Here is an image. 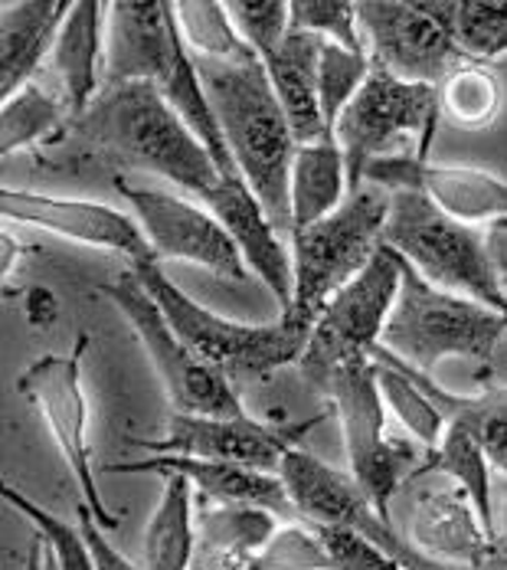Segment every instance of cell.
Returning a JSON list of instances; mask_svg holds the SVG:
<instances>
[{
    "mask_svg": "<svg viewBox=\"0 0 507 570\" xmlns=\"http://www.w3.org/2000/svg\"><path fill=\"white\" fill-rule=\"evenodd\" d=\"M501 79L485 62H465L443 86H436L439 118L461 131H485L501 112Z\"/></svg>",
    "mask_w": 507,
    "mask_h": 570,
    "instance_id": "cell-30",
    "label": "cell"
},
{
    "mask_svg": "<svg viewBox=\"0 0 507 570\" xmlns=\"http://www.w3.org/2000/svg\"><path fill=\"white\" fill-rule=\"evenodd\" d=\"M109 3L99 0H72V10L59 30L57 47L50 53V72L59 82V102L66 109L69 125H76L92 109L102 92L106 72V20Z\"/></svg>",
    "mask_w": 507,
    "mask_h": 570,
    "instance_id": "cell-22",
    "label": "cell"
},
{
    "mask_svg": "<svg viewBox=\"0 0 507 570\" xmlns=\"http://www.w3.org/2000/svg\"><path fill=\"white\" fill-rule=\"evenodd\" d=\"M276 514L249 505H213L197 518V551L203 568L252 570L276 538Z\"/></svg>",
    "mask_w": 507,
    "mask_h": 570,
    "instance_id": "cell-25",
    "label": "cell"
},
{
    "mask_svg": "<svg viewBox=\"0 0 507 570\" xmlns=\"http://www.w3.org/2000/svg\"><path fill=\"white\" fill-rule=\"evenodd\" d=\"M422 472H443L455 479L468 499L475 502V512L481 518L488 538L495 541V514H491V489H495V475H491V462L481 453V446L475 443V436L461 426V423H449L443 443L426 453V462L419 465ZM498 544V541H495ZM501 548V544H498Z\"/></svg>",
    "mask_w": 507,
    "mask_h": 570,
    "instance_id": "cell-29",
    "label": "cell"
},
{
    "mask_svg": "<svg viewBox=\"0 0 507 570\" xmlns=\"http://www.w3.org/2000/svg\"><path fill=\"white\" fill-rule=\"evenodd\" d=\"M491 514H495V541L507 544V475L495 479V489H491Z\"/></svg>",
    "mask_w": 507,
    "mask_h": 570,
    "instance_id": "cell-44",
    "label": "cell"
},
{
    "mask_svg": "<svg viewBox=\"0 0 507 570\" xmlns=\"http://www.w3.org/2000/svg\"><path fill=\"white\" fill-rule=\"evenodd\" d=\"M370 69H374L370 53H350V50H344L338 43L325 40L321 66H318V102H321L325 128H328L331 138H335V125H338L340 112L360 92V86L367 82Z\"/></svg>",
    "mask_w": 507,
    "mask_h": 570,
    "instance_id": "cell-36",
    "label": "cell"
},
{
    "mask_svg": "<svg viewBox=\"0 0 507 570\" xmlns=\"http://www.w3.org/2000/svg\"><path fill=\"white\" fill-rule=\"evenodd\" d=\"M89 347V335L79 332V338L72 344L69 354H43L40 361H33L20 377H17V394L30 400L50 436L57 440L59 453L66 456L76 485H79V502L96 514V521L115 531L121 521L112 509L106 505L99 485H96V472H92V453H89V403L82 391V357Z\"/></svg>",
    "mask_w": 507,
    "mask_h": 570,
    "instance_id": "cell-11",
    "label": "cell"
},
{
    "mask_svg": "<svg viewBox=\"0 0 507 570\" xmlns=\"http://www.w3.org/2000/svg\"><path fill=\"white\" fill-rule=\"evenodd\" d=\"M402 285V256L394 246H380L370 266L340 288L315 318L308 347L298 361L301 377L318 387L328 374L347 364L370 361L374 347L384 342L390 312Z\"/></svg>",
    "mask_w": 507,
    "mask_h": 570,
    "instance_id": "cell-9",
    "label": "cell"
},
{
    "mask_svg": "<svg viewBox=\"0 0 507 570\" xmlns=\"http://www.w3.org/2000/svg\"><path fill=\"white\" fill-rule=\"evenodd\" d=\"M394 194L377 184H360L344 197L338 210L315 227L291 236L295 298L282 315L311 322L350 279H357L374 253L384 246V227Z\"/></svg>",
    "mask_w": 507,
    "mask_h": 570,
    "instance_id": "cell-5",
    "label": "cell"
},
{
    "mask_svg": "<svg viewBox=\"0 0 507 570\" xmlns=\"http://www.w3.org/2000/svg\"><path fill=\"white\" fill-rule=\"evenodd\" d=\"M321 50H325V37L291 27L282 47L272 57L262 59L298 145H315L321 138H331L325 128L321 102H318Z\"/></svg>",
    "mask_w": 507,
    "mask_h": 570,
    "instance_id": "cell-24",
    "label": "cell"
},
{
    "mask_svg": "<svg viewBox=\"0 0 507 570\" xmlns=\"http://www.w3.org/2000/svg\"><path fill=\"white\" fill-rule=\"evenodd\" d=\"M399 492L409 495V544L426 561L478 570L498 558L501 548L488 538L475 502L455 479L416 469Z\"/></svg>",
    "mask_w": 507,
    "mask_h": 570,
    "instance_id": "cell-16",
    "label": "cell"
},
{
    "mask_svg": "<svg viewBox=\"0 0 507 570\" xmlns=\"http://www.w3.org/2000/svg\"><path fill=\"white\" fill-rule=\"evenodd\" d=\"M106 472H112V475L141 472V475H165V479L183 475L203 499H210L217 505H249V509H266L276 518H298L282 475L249 469V465H236V462L158 453V456L138 459V462L106 465Z\"/></svg>",
    "mask_w": 507,
    "mask_h": 570,
    "instance_id": "cell-20",
    "label": "cell"
},
{
    "mask_svg": "<svg viewBox=\"0 0 507 570\" xmlns=\"http://www.w3.org/2000/svg\"><path fill=\"white\" fill-rule=\"evenodd\" d=\"M364 184L384 190H419L461 224H495L507 217V180L481 168L433 165L419 151H396L364 168Z\"/></svg>",
    "mask_w": 507,
    "mask_h": 570,
    "instance_id": "cell-17",
    "label": "cell"
},
{
    "mask_svg": "<svg viewBox=\"0 0 507 570\" xmlns=\"http://www.w3.org/2000/svg\"><path fill=\"white\" fill-rule=\"evenodd\" d=\"M217 109L229 155L279 233L291 236V165L298 141L256 50L236 59L193 57Z\"/></svg>",
    "mask_w": 507,
    "mask_h": 570,
    "instance_id": "cell-1",
    "label": "cell"
},
{
    "mask_svg": "<svg viewBox=\"0 0 507 570\" xmlns=\"http://www.w3.org/2000/svg\"><path fill=\"white\" fill-rule=\"evenodd\" d=\"M252 570H328V554L311 524H288L276 531Z\"/></svg>",
    "mask_w": 507,
    "mask_h": 570,
    "instance_id": "cell-40",
    "label": "cell"
},
{
    "mask_svg": "<svg viewBox=\"0 0 507 570\" xmlns=\"http://www.w3.org/2000/svg\"><path fill=\"white\" fill-rule=\"evenodd\" d=\"M72 0H7L0 7V96L3 102L33 82L57 47Z\"/></svg>",
    "mask_w": 507,
    "mask_h": 570,
    "instance_id": "cell-23",
    "label": "cell"
},
{
    "mask_svg": "<svg viewBox=\"0 0 507 570\" xmlns=\"http://www.w3.org/2000/svg\"><path fill=\"white\" fill-rule=\"evenodd\" d=\"M308 524V521H305ZM315 534L325 544L328 570H406L396 558H390L384 548L367 541L357 531L347 528H328V524H311Z\"/></svg>",
    "mask_w": 507,
    "mask_h": 570,
    "instance_id": "cell-41",
    "label": "cell"
},
{
    "mask_svg": "<svg viewBox=\"0 0 507 570\" xmlns=\"http://www.w3.org/2000/svg\"><path fill=\"white\" fill-rule=\"evenodd\" d=\"M96 292L109 298L121 318L131 325L138 342L145 344L158 381L177 413L190 416H246L239 394L229 387L217 367H210L190 344L183 342L151 292L135 279V273H121L109 283H96Z\"/></svg>",
    "mask_w": 507,
    "mask_h": 570,
    "instance_id": "cell-8",
    "label": "cell"
},
{
    "mask_svg": "<svg viewBox=\"0 0 507 570\" xmlns=\"http://www.w3.org/2000/svg\"><path fill=\"white\" fill-rule=\"evenodd\" d=\"M279 475L291 495L298 521L357 531L377 548H384L406 570L433 568V561H426L412 544L402 541V534L390 524V518L380 514V509L370 502V495L350 472H338L298 446L285 456Z\"/></svg>",
    "mask_w": 507,
    "mask_h": 570,
    "instance_id": "cell-13",
    "label": "cell"
},
{
    "mask_svg": "<svg viewBox=\"0 0 507 570\" xmlns=\"http://www.w3.org/2000/svg\"><path fill=\"white\" fill-rule=\"evenodd\" d=\"M384 243L394 246L422 279L507 315V295L495 276L485 229L449 217L426 194L396 190Z\"/></svg>",
    "mask_w": 507,
    "mask_h": 570,
    "instance_id": "cell-6",
    "label": "cell"
},
{
    "mask_svg": "<svg viewBox=\"0 0 507 570\" xmlns=\"http://www.w3.org/2000/svg\"><path fill=\"white\" fill-rule=\"evenodd\" d=\"M0 499H3L10 509H17V512L23 514V518L37 528V534L47 541V551H50L53 561H57V570H99L96 568V558H92V548H89V541L82 538V531L69 528L66 521H59L57 514L40 509L37 502H30L27 495H20V492L10 489V485H3Z\"/></svg>",
    "mask_w": 507,
    "mask_h": 570,
    "instance_id": "cell-37",
    "label": "cell"
},
{
    "mask_svg": "<svg viewBox=\"0 0 507 570\" xmlns=\"http://www.w3.org/2000/svg\"><path fill=\"white\" fill-rule=\"evenodd\" d=\"M315 391L331 400L338 413L350 475L364 485L380 514L390 518V502L399 495L406 479L426 462V450L387 433V403L380 394L377 364L360 361L338 367Z\"/></svg>",
    "mask_w": 507,
    "mask_h": 570,
    "instance_id": "cell-7",
    "label": "cell"
},
{
    "mask_svg": "<svg viewBox=\"0 0 507 570\" xmlns=\"http://www.w3.org/2000/svg\"><path fill=\"white\" fill-rule=\"evenodd\" d=\"M72 128L125 168L168 177L200 204L223 180L207 148L170 109L158 82L106 86Z\"/></svg>",
    "mask_w": 507,
    "mask_h": 570,
    "instance_id": "cell-2",
    "label": "cell"
},
{
    "mask_svg": "<svg viewBox=\"0 0 507 570\" xmlns=\"http://www.w3.org/2000/svg\"><path fill=\"white\" fill-rule=\"evenodd\" d=\"M374 62V59H370ZM439 125L436 86H416L390 76L374 66L360 92L340 112L335 125V141L347 168V194L364 184V168L384 155H396V148L409 135H422L433 141Z\"/></svg>",
    "mask_w": 507,
    "mask_h": 570,
    "instance_id": "cell-10",
    "label": "cell"
},
{
    "mask_svg": "<svg viewBox=\"0 0 507 570\" xmlns=\"http://www.w3.org/2000/svg\"><path fill=\"white\" fill-rule=\"evenodd\" d=\"M131 273L161 305L173 332L229 381L272 377L288 364H298L308 347L315 328L311 322L279 315L269 325H239L193 302L183 288H177L161 273V263H138L131 266Z\"/></svg>",
    "mask_w": 507,
    "mask_h": 570,
    "instance_id": "cell-3",
    "label": "cell"
},
{
    "mask_svg": "<svg viewBox=\"0 0 507 570\" xmlns=\"http://www.w3.org/2000/svg\"><path fill=\"white\" fill-rule=\"evenodd\" d=\"M47 570H57V561H53V554L47 551Z\"/></svg>",
    "mask_w": 507,
    "mask_h": 570,
    "instance_id": "cell-47",
    "label": "cell"
},
{
    "mask_svg": "<svg viewBox=\"0 0 507 570\" xmlns=\"http://www.w3.org/2000/svg\"><path fill=\"white\" fill-rule=\"evenodd\" d=\"M446 420L461 423L498 475H507V384H491L475 397H455L446 406Z\"/></svg>",
    "mask_w": 507,
    "mask_h": 570,
    "instance_id": "cell-34",
    "label": "cell"
},
{
    "mask_svg": "<svg viewBox=\"0 0 507 570\" xmlns=\"http://www.w3.org/2000/svg\"><path fill=\"white\" fill-rule=\"evenodd\" d=\"M357 23L374 66L416 86H443L471 59L458 50L449 27L433 3L412 0H360Z\"/></svg>",
    "mask_w": 507,
    "mask_h": 570,
    "instance_id": "cell-12",
    "label": "cell"
},
{
    "mask_svg": "<svg viewBox=\"0 0 507 570\" xmlns=\"http://www.w3.org/2000/svg\"><path fill=\"white\" fill-rule=\"evenodd\" d=\"M374 364H377V381H380V394H384L387 410L402 423V430L412 436V443H419L426 453H433L449 430L443 406L399 367L380 364V361H374Z\"/></svg>",
    "mask_w": 507,
    "mask_h": 570,
    "instance_id": "cell-32",
    "label": "cell"
},
{
    "mask_svg": "<svg viewBox=\"0 0 507 570\" xmlns=\"http://www.w3.org/2000/svg\"><path fill=\"white\" fill-rule=\"evenodd\" d=\"M328 420V413H318L301 423H262L246 416H190V413H173L168 423L165 440H135L138 446L170 456H197L236 462L262 472H282L285 456L298 450V443Z\"/></svg>",
    "mask_w": 507,
    "mask_h": 570,
    "instance_id": "cell-15",
    "label": "cell"
},
{
    "mask_svg": "<svg viewBox=\"0 0 507 570\" xmlns=\"http://www.w3.org/2000/svg\"><path fill=\"white\" fill-rule=\"evenodd\" d=\"M203 204L213 210V217L232 236V243L239 246L246 266L276 295L279 308L288 312L291 298H295V266H291V256H288V249L279 239V229L269 220L259 197L242 180V174L223 177L207 194Z\"/></svg>",
    "mask_w": 507,
    "mask_h": 570,
    "instance_id": "cell-21",
    "label": "cell"
},
{
    "mask_svg": "<svg viewBox=\"0 0 507 570\" xmlns=\"http://www.w3.org/2000/svg\"><path fill=\"white\" fill-rule=\"evenodd\" d=\"M59 125H69L62 102L43 92L37 82L20 89L3 102L0 112V151L3 158L17 155L27 145H37L43 138H53Z\"/></svg>",
    "mask_w": 507,
    "mask_h": 570,
    "instance_id": "cell-33",
    "label": "cell"
},
{
    "mask_svg": "<svg viewBox=\"0 0 507 570\" xmlns=\"http://www.w3.org/2000/svg\"><path fill=\"white\" fill-rule=\"evenodd\" d=\"M102 89L121 82H165L183 53L173 3L118 0L109 3Z\"/></svg>",
    "mask_w": 507,
    "mask_h": 570,
    "instance_id": "cell-19",
    "label": "cell"
},
{
    "mask_svg": "<svg viewBox=\"0 0 507 570\" xmlns=\"http://www.w3.org/2000/svg\"><path fill=\"white\" fill-rule=\"evenodd\" d=\"M226 13L259 59L272 57L291 30V3L282 0H229Z\"/></svg>",
    "mask_w": 507,
    "mask_h": 570,
    "instance_id": "cell-38",
    "label": "cell"
},
{
    "mask_svg": "<svg viewBox=\"0 0 507 570\" xmlns=\"http://www.w3.org/2000/svg\"><path fill=\"white\" fill-rule=\"evenodd\" d=\"M433 10L471 62L507 53V0H449L433 3Z\"/></svg>",
    "mask_w": 507,
    "mask_h": 570,
    "instance_id": "cell-31",
    "label": "cell"
},
{
    "mask_svg": "<svg viewBox=\"0 0 507 570\" xmlns=\"http://www.w3.org/2000/svg\"><path fill=\"white\" fill-rule=\"evenodd\" d=\"M23 570H47V541L40 534H37V541H33V548L27 554V568Z\"/></svg>",
    "mask_w": 507,
    "mask_h": 570,
    "instance_id": "cell-46",
    "label": "cell"
},
{
    "mask_svg": "<svg viewBox=\"0 0 507 570\" xmlns=\"http://www.w3.org/2000/svg\"><path fill=\"white\" fill-rule=\"evenodd\" d=\"M485 246H488L495 276H498V283H501V288H505L507 295V217L485 227Z\"/></svg>",
    "mask_w": 507,
    "mask_h": 570,
    "instance_id": "cell-43",
    "label": "cell"
},
{
    "mask_svg": "<svg viewBox=\"0 0 507 570\" xmlns=\"http://www.w3.org/2000/svg\"><path fill=\"white\" fill-rule=\"evenodd\" d=\"M183 475L165 479V495L145 531V570H190L197 558L193 495Z\"/></svg>",
    "mask_w": 507,
    "mask_h": 570,
    "instance_id": "cell-27",
    "label": "cell"
},
{
    "mask_svg": "<svg viewBox=\"0 0 507 570\" xmlns=\"http://www.w3.org/2000/svg\"><path fill=\"white\" fill-rule=\"evenodd\" d=\"M0 214H3L7 224L40 227L47 233L66 236V239L96 246V249L121 253V256L131 259V266L161 263L141 224L135 217L109 207V204L69 200V197H50V194H37V190L3 187Z\"/></svg>",
    "mask_w": 507,
    "mask_h": 570,
    "instance_id": "cell-18",
    "label": "cell"
},
{
    "mask_svg": "<svg viewBox=\"0 0 507 570\" xmlns=\"http://www.w3.org/2000/svg\"><path fill=\"white\" fill-rule=\"evenodd\" d=\"M173 17L180 27V37L190 50V57L200 59H236L252 50L232 27L226 3H173Z\"/></svg>",
    "mask_w": 507,
    "mask_h": 570,
    "instance_id": "cell-35",
    "label": "cell"
},
{
    "mask_svg": "<svg viewBox=\"0 0 507 570\" xmlns=\"http://www.w3.org/2000/svg\"><path fill=\"white\" fill-rule=\"evenodd\" d=\"M158 89L165 92V99H168L170 109L177 112V118L190 128V135L207 148V155L213 158L217 171L223 174V177L239 174L232 155H229V145H226L217 109H213V102H210L203 82H200V72H197V66H193V57H190L187 43H183V53L177 59L173 72H170Z\"/></svg>",
    "mask_w": 507,
    "mask_h": 570,
    "instance_id": "cell-28",
    "label": "cell"
},
{
    "mask_svg": "<svg viewBox=\"0 0 507 570\" xmlns=\"http://www.w3.org/2000/svg\"><path fill=\"white\" fill-rule=\"evenodd\" d=\"M115 187L135 207L138 224L151 239L158 259L193 263L226 283H246V259L213 210H203L200 204L158 187L128 184L125 177H115Z\"/></svg>",
    "mask_w": 507,
    "mask_h": 570,
    "instance_id": "cell-14",
    "label": "cell"
},
{
    "mask_svg": "<svg viewBox=\"0 0 507 570\" xmlns=\"http://www.w3.org/2000/svg\"><path fill=\"white\" fill-rule=\"evenodd\" d=\"M0 253H3V259H0V276H3V283L13 276V269H17V263L27 256V246L13 236V229H3V239H0Z\"/></svg>",
    "mask_w": 507,
    "mask_h": 570,
    "instance_id": "cell-45",
    "label": "cell"
},
{
    "mask_svg": "<svg viewBox=\"0 0 507 570\" xmlns=\"http://www.w3.org/2000/svg\"><path fill=\"white\" fill-rule=\"evenodd\" d=\"M291 27L318 33L350 53H367L357 23V7L347 0H298L291 3Z\"/></svg>",
    "mask_w": 507,
    "mask_h": 570,
    "instance_id": "cell-39",
    "label": "cell"
},
{
    "mask_svg": "<svg viewBox=\"0 0 507 570\" xmlns=\"http://www.w3.org/2000/svg\"><path fill=\"white\" fill-rule=\"evenodd\" d=\"M507 338V315L481 302L451 295L422 279L402 259V285L396 298L384 347L409 367L433 374L446 357H471L488 364Z\"/></svg>",
    "mask_w": 507,
    "mask_h": 570,
    "instance_id": "cell-4",
    "label": "cell"
},
{
    "mask_svg": "<svg viewBox=\"0 0 507 570\" xmlns=\"http://www.w3.org/2000/svg\"><path fill=\"white\" fill-rule=\"evenodd\" d=\"M190 570H217V568H203V564H200V568H190Z\"/></svg>",
    "mask_w": 507,
    "mask_h": 570,
    "instance_id": "cell-48",
    "label": "cell"
},
{
    "mask_svg": "<svg viewBox=\"0 0 507 570\" xmlns=\"http://www.w3.org/2000/svg\"><path fill=\"white\" fill-rule=\"evenodd\" d=\"M76 514H79V531H82V538L89 541V548H92V558H96V568L99 570H138L121 551H115L112 544H109V538H106V528L96 521V514L89 512L82 502L76 505Z\"/></svg>",
    "mask_w": 507,
    "mask_h": 570,
    "instance_id": "cell-42",
    "label": "cell"
},
{
    "mask_svg": "<svg viewBox=\"0 0 507 570\" xmlns=\"http://www.w3.org/2000/svg\"><path fill=\"white\" fill-rule=\"evenodd\" d=\"M347 197V168L335 138L298 145L291 165V236L331 217Z\"/></svg>",
    "mask_w": 507,
    "mask_h": 570,
    "instance_id": "cell-26",
    "label": "cell"
}]
</instances>
